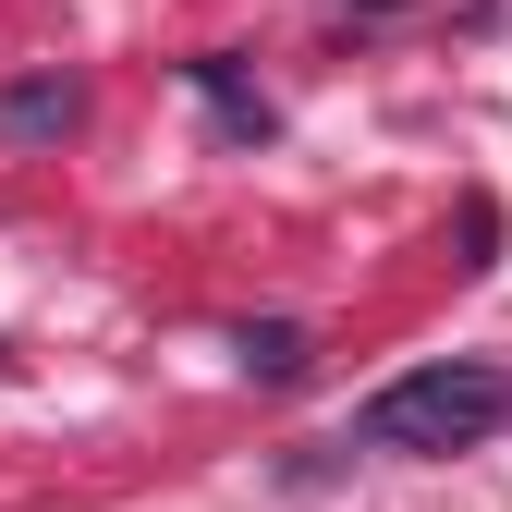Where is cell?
Here are the masks:
<instances>
[{
  "mask_svg": "<svg viewBox=\"0 0 512 512\" xmlns=\"http://www.w3.org/2000/svg\"><path fill=\"white\" fill-rule=\"evenodd\" d=\"M500 415H512V378L476 366V354H452V366L391 378V391L354 415V439H366V452H415V464H439V452H476V439H500Z\"/></svg>",
  "mask_w": 512,
  "mask_h": 512,
  "instance_id": "obj_1",
  "label": "cell"
},
{
  "mask_svg": "<svg viewBox=\"0 0 512 512\" xmlns=\"http://www.w3.org/2000/svg\"><path fill=\"white\" fill-rule=\"evenodd\" d=\"M232 354H244V378H269V391H281V378H305V330H293V317H269V330H244Z\"/></svg>",
  "mask_w": 512,
  "mask_h": 512,
  "instance_id": "obj_2",
  "label": "cell"
},
{
  "mask_svg": "<svg viewBox=\"0 0 512 512\" xmlns=\"http://www.w3.org/2000/svg\"><path fill=\"white\" fill-rule=\"evenodd\" d=\"M196 86L220 98V122H232V135H281V110H269V98H244V86H232V61H196Z\"/></svg>",
  "mask_w": 512,
  "mask_h": 512,
  "instance_id": "obj_3",
  "label": "cell"
},
{
  "mask_svg": "<svg viewBox=\"0 0 512 512\" xmlns=\"http://www.w3.org/2000/svg\"><path fill=\"white\" fill-rule=\"evenodd\" d=\"M0 122H13V135H61V122H74V86L37 74V86H13V110H0Z\"/></svg>",
  "mask_w": 512,
  "mask_h": 512,
  "instance_id": "obj_4",
  "label": "cell"
},
{
  "mask_svg": "<svg viewBox=\"0 0 512 512\" xmlns=\"http://www.w3.org/2000/svg\"><path fill=\"white\" fill-rule=\"evenodd\" d=\"M354 13H391V0H354Z\"/></svg>",
  "mask_w": 512,
  "mask_h": 512,
  "instance_id": "obj_5",
  "label": "cell"
}]
</instances>
